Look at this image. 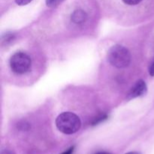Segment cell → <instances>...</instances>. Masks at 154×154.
<instances>
[{"label": "cell", "instance_id": "3957f363", "mask_svg": "<svg viewBox=\"0 0 154 154\" xmlns=\"http://www.w3.org/2000/svg\"><path fill=\"white\" fill-rule=\"evenodd\" d=\"M31 59L25 53L17 52L11 57V69L14 73L18 75L27 73L31 69Z\"/></svg>", "mask_w": 154, "mask_h": 154}, {"label": "cell", "instance_id": "52a82bcc", "mask_svg": "<svg viewBox=\"0 0 154 154\" xmlns=\"http://www.w3.org/2000/svg\"><path fill=\"white\" fill-rule=\"evenodd\" d=\"M142 0H123V2L126 4L129 5H135L140 3Z\"/></svg>", "mask_w": 154, "mask_h": 154}, {"label": "cell", "instance_id": "9c48e42d", "mask_svg": "<svg viewBox=\"0 0 154 154\" xmlns=\"http://www.w3.org/2000/svg\"><path fill=\"white\" fill-rule=\"evenodd\" d=\"M106 118H107V116H102V117H99V118L96 119V120H95L94 122H93V125L98 124V123H100V122H102V121H103V120H106Z\"/></svg>", "mask_w": 154, "mask_h": 154}, {"label": "cell", "instance_id": "7a4b0ae2", "mask_svg": "<svg viewBox=\"0 0 154 154\" xmlns=\"http://www.w3.org/2000/svg\"><path fill=\"white\" fill-rule=\"evenodd\" d=\"M108 60L113 66L124 69L129 66L131 62V54L127 48L122 45H114L108 52Z\"/></svg>", "mask_w": 154, "mask_h": 154}, {"label": "cell", "instance_id": "8fae6325", "mask_svg": "<svg viewBox=\"0 0 154 154\" xmlns=\"http://www.w3.org/2000/svg\"><path fill=\"white\" fill-rule=\"evenodd\" d=\"M74 149H75V147H70V148L68 149V150H66V151H65L64 153H63L62 154H72V153H73Z\"/></svg>", "mask_w": 154, "mask_h": 154}, {"label": "cell", "instance_id": "4fadbf2b", "mask_svg": "<svg viewBox=\"0 0 154 154\" xmlns=\"http://www.w3.org/2000/svg\"><path fill=\"white\" fill-rule=\"evenodd\" d=\"M96 154H111V153H108V152H99V153H98Z\"/></svg>", "mask_w": 154, "mask_h": 154}, {"label": "cell", "instance_id": "5b68a950", "mask_svg": "<svg viewBox=\"0 0 154 154\" xmlns=\"http://www.w3.org/2000/svg\"><path fill=\"white\" fill-rule=\"evenodd\" d=\"M87 18V15L85 11L83 10L78 9L75 10L72 14V20L76 24H81L86 21Z\"/></svg>", "mask_w": 154, "mask_h": 154}, {"label": "cell", "instance_id": "277c9868", "mask_svg": "<svg viewBox=\"0 0 154 154\" xmlns=\"http://www.w3.org/2000/svg\"><path fill=\"white\" fill-rule=\"evenodd\" d=\"M147 87L145 82L143 80H139L132 87L128 94V99H132L135 98L142 96L147 93Z\"/></svg>", "mask_w": 154, "mask_h": 154}, {"label": "cell", "instance_id": "ba28073f", "mask_svg": "<svg viewBox=\"0 0 154 154\" xmlns=\"http://www.w3.org/2000/svg\"><path fill=\"white\" fill-rule=\"evenodd\" d=\"M32 0H15L18 5H26L30 3Z\"/></svg>", "mask_w": 154, "mask_h": 154}, {"label": "cell", "instance_id": "6da1fadb", "mask_svg": "<svg viewBox=\"0 0 154 154\" xmlns=\"http://www.w3.org/2000/svg\"><path fill=\"white\" fill-rule=\"evenodd\" d=\"M57 129L66 135H72L80 129L81 122L78 116L72 112H63L56 120Z\"/></svg>", "mask_w": 154, "mask_h": 154}, {"label": "cell", "instance_id": "7c38bea8", "mask_svg": "<svg viewBox=\"0 0 154 154\" xmlns=\"http://www.w3.org/2000/svg\"><path fill=\"white\" fill-rule=\"evenodd\" d=\"M126 154H141L140 152H129V153Z\"/></svg>", "mask_w": 154, "mask_h": 154}, {"label": "cell", "instance_id": "8992f818", "mask_svg": "<svg viewBox=\"0 0 154 154\" xmlns=\"http://www.w3.org/2000/svg\"><path fill=\"white\" fill-rule=\"evenodd\" d=\"M64 0H46V5L49 8H54L57 7L60 5Z\"/></svg>", "mask_w": 154, "mask_h": 154}, {"label": "cell", "instance_id": "30bf717a", "mask_svg": "<svg viewBox=\"0 0 154 154\" xmlns=\"http://www.w3.org/2000/svg\"><path fill=\"white\" fill-rule=\"evenodd\" d=\"M149 72H150V75L151 76H154V61L152 63L151 66H150V69H149Z\"/></svg>", "mask_w": 154, "mask_h": 154}]
</instances>
